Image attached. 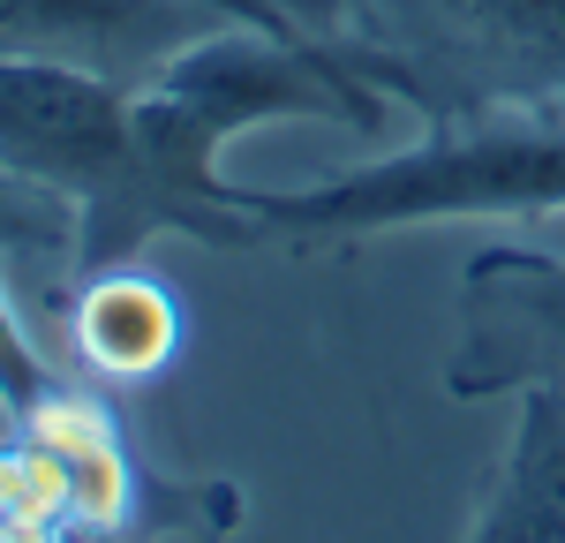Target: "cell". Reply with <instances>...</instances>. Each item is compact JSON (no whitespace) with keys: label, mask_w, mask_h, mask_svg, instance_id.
Masks as SVG:
<instances>
[{"label":"cell","mask_w":565,"mask_h":543,"mask_svg":"<svg viewBox=\"0 0 565 543\" xmlns=\"http://www.w3.org/2000/svg\"><path fill=\"white\" fill-rule=\"evenodd\" d=\"M392 106L437 114L430 84L407 53L377 39H317V31H249L218 23L212 39L181 45L167 68L129 84L136 151L151 196L167 212V234L212 242V249H249L257 234L234 212V181H218L226 143L271 121H340V129L385 136Z\"/></svg>","instance_id":"1"},{"label":"cell","mask_w":565,"mask_h":543,"mask_svg":"<svg viewBox=\"0 0 565 543\" xmlns=\"http://www.w3.org/2000/svg\"><path fill=\"white\" fill-rule=\"evenodd\" d=\"M257 242H362L452 220L565 212V106L513 98L498 114H430V136L309 189H234Z\"/></svg>","instance_id":"2"},{"label":"cell","mask_w":565,"mask_h":543,"mask_svg":"<svg viewBox=\"0 0 565 543\" xmlns=\"http://www.w3.org/2000/svg\"><path fill=\"white\" fill-rule=\"evenodd\" d=\"M0 167L68 212V226H76L68 272L76 279L136 265L167 234V212H159L143 151H136L129 84L98 76V68L0 61Z\"/></svg>","instance_id":"3"},{"label":"cell","mask_w":565,"mask_h":543,"mask_svg":"<svg viewBox=\"0 0 565 543\" xmlns=\"http://www.w3.org/2000/svg\"><path fill=\"white\" fill-rule=\"evenodd\" d=\"M527 385L565 401V257L513 242L476 249L460 272V348L445 370V393L490 401Z\"/></svg>","instance_id":"4"},{"label":"cell","mask_w":565,"mask_h":543,"mask_svg":"<svg viewBox=\"0 0 565 543\" xmlns=\"http://www.w3.org/2000/svg\"><path fill=\"white\" fill-rule=\"evenodd\" d=\"M218 23L234 15H218L212 0H0V61H68L143 84Z\"/></svg>","instance_id":"5"},{"label":"cell","mask_w":565,"mask_h":543,"mask_svg":"<svg viewBox=\"0 0 565 543\" xmlns=\"http://www.w3.org/2000/svg\"><path fill=\"white\" fill-rule=\"evenodd\" d=\"M513 438L498 453L460 543H565V401L527 385L513 393Z\"/></svg>","instance_id":"6"},{"label":"cell","mask_w":565,"mask_h":543,"mask_svg":"<svg viewBox=\"0 0 565 543\" xmlns=\"http://www.w3.org/2000/svg\"><path fill=\"white\" fill-rule=\"evenodd\" d=\"M437 45L521 98H565V0H407Z\"/></svg>","instance_id":"7"},{"label":"cell","mask_w":565,"mask_h":543,"mask_svg":"<svg viewBox=\"0 0 565 543\" xmlns=\"http://www.w3.org/2000/svg\"><path fill=\"white\" fill-rule=\"evenodd\" d=\"M68 348H76V362H84L90 377L143 385V377H159L174 362L181 310L143 265L90 272V279H76V295H68Z\"/></svg>","instance_id":"8"},{"label":"cell","mask_w":565,"mask_h":543,"mask_svg":"<svg viewBox=\"0 0 565 543\" xmlns=\"http://www.w3.org/2000/svg\"><path fill=\"white\" fill-rule=\"evenodd\" d=\"M61 491L23 430H0V543H61Z\"/></svg>","instance_id":"9"},{"label":"cell","mask_w":565,"mask_h":543,"mask_svg":"<svg viewBox=\"0 0 565 543\" xmlns=\"http://www.w3.org/2000/svg\"><path fill=\"white\" fill-rule=\"evenodd\" d=\"M61 385H68V370L45 355L39 340H31V324H23L15 295H8V272H0V423L39 415Z\"/></svg>","instance_id":"10"},{"label":"cell","mask_w":565,"mask_h":543,"mask_svg":"<svg viewBox=\"0 0 565 543\" xmlns=\"http://www.w3.org/2000/svg\"><path fill=\"white\" fill-rule=\"evenodd\" d=\"M68 242H76L68 212L45 189H31V181H15L0 167V249H61L68 257Z\"/></svg>","instance_id":"11"},{"label":"cell","mask_w":565,"mask_h":543,"mask_svg":"<svg viewBox=\"0 0 565 543\" xmlns=\"http://www.w3.org/2000/svg\"><path fill=\"white\" fill-rule=\"evenodd\" d=\"M279 15L302 23V31H317V39H340V31H348V0H279Z\"/></svg>","instance_id":"12"},{"label":"cell","mask_w":565,"mask_h":543,"mask_svg":"<svg viewBox=\"0 0 565 543\" xmlns=\"http://www.w3.org/2000/svg\"><path fill=\"white\" fill-rule=\"evenodd\" d=\"M218 15H234V23H249V31H302V23H287L279 15V0H212Z\"/></svg>","instance_id":"13"}]
</instances>
